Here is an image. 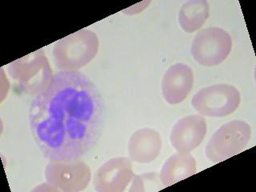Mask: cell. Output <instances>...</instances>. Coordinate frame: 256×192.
<instances>
[{
  "instance_id": "6da1fadb",
  "label": "cell",
  "mask_w": 256,
  "mask_h": 192,
  "mask_svg": "<svg viewBox=\"0 0 256 192\" xmlns=\"http://www.w3.org/2000/svg\"><path fill=\"white\" fill-rule=\"evenodd\" d=\"M106 116L96 84L80 72L60 70L34 96L28 109L32 137L53 162L84 157L100 140Z\"/></svg>"
},
{
  "instance_id": "7a4b0ae2",
  "label": "cell",
  "mask_w": 256,
  "mask_h": 192,
  "mask_svg": "<svg viewBox=\"0 0 256 192\" xmlns=\"http://www.w3.org/2000/svg\"><path fill=\"white\" fill-rule=\"evenodd\" d=\"M98 48L97 34L88 29H82L58 40L54 44L52 56L60 70L76 72L96 57Z\"/></svg>"
},
{
  "instance_id": "3957f363",
  "label": "cell",
  "mask_w": 256,
  "mask_h": 192,
  "mask_svg": "<svg viewBox=\"0 0 256 192\" xmlns=\"http://www.w3.org/2000/svg\"><path fill=\"white\" fill-rule=\"evenodd\" d=\"M252 138V128L244 120H232L214 132L206 144V157L210 162L218 164L240 154L246 148Z\"/></svg>"
},
{
  "instance_id": "277c9868",
  "label": "cell",
  "mask_w": 256,
  "mask_h": 192,
  "mask_svg": "<svg viewBox=\"0 0 256 192\" xmlns=\"http://www.w3.org/2000/svg\"><path fill=\"white\" fill-rule=\"evenodd\" d=\"M8 69L21 90L32 96L42 92L53 76L50 64L41 49L10 62Z\"/></svg>"
},
{
  "instance_id": "5b68a950",
  "label": "cell",
  "mask_w": 256,
  "mask_h": 192,
  "mask_svg": "<svg viewBox=\"0 0 256 192\" xmlns=\"http://www.w3.org/2000/svg\"><path fill=\"white\" fill-rule=\"evenodd\" d=\"M241 94L229 84H214L200 89L192 100V105L200 116L222 118L237 110Z\"/></svg>"
},
{
  "instance_id": "8992f818",
  "label": "cell",
  "mask_w": 256,
  "mask_h": 192,
  "mask_svg": "<svg viewBox=\"0 0 256 192\" xmlns=\"http://www.w3.org/2000/svg\"><path fill=\"white\" fill-rule=\"evenodd\" d=\"M232 50V36L222 28L210 26L196 34L190 52L197 64L214 66L226 60Z\"/></svg>"
},
{
  "instance_id": "52a82bcc",
  "label": "cell",
  "mask_w": 256,
  "mask_h": 192,
  "mask_svg": "<svg viewBox=\"0 0 256 192\" xmlns=\"http://www.w3.org/2000/svg\"><path fill=\"white\" fill-rule=\"evenodd\" d=\"M46 182L58 192H76L84 190L90 182L92 173L88 164L74 160L70 162H53L45 169Z\"/></svg>"
},
{
  "instance_id": "ba28073f",
  "label": "cell",
  "mask_w": 256,
  "mask_h": 192,
  "mask_svg": "<svg viewBox=\"0 0 256 192\" xmlns=\"http://www.w3.org/2000/svg\"><path fill=\"white\" fill-rule=\"evenodd\" d=\"M134 177L130 158L116 157L98 168L93 178V186L98 192H122Z\"/></svg>"
},
{
  "instance_id": "9c48e42d",
  "label": "cell",
  "mask_w": 256,
  "mask_h": 192,
  "mask_svg": "<svg viewBox=\"0 0 256 192\" xmlns=\"http://www.w3.org/2000/svg\"><path fill=\"white\" fill-rule=\"evenodd\" d=\"M208 132L206 121L200 114L180 118L172 126L170 142L180 153H190L202 144Z\"/></svg>"
},
{
  "instance_id": "30bf717a",
  "label": "cell",
  "mask_w": 256,
  "mask_h": 192,
  "mask_svg": "<svg viewBox=\"0 0 256 192\" xmlns=\"http://www.w3.org/2000/svg\"><path fill=\"white\" fill-rule=\"evenodd\" d=\"M194 85V73L182 62L172 65L164 73L161 89L164 100L172 105L182 102Z\"/></svg>"
},
{
  "instance_id": "8fae6325",
  "label": "cell",
  "mask_w": 256,
  "mask_h": 192,
  "mask_svg": "<svg viewBox=\"0 0 256 192\" xmlns=\"http://www.w3.org/2000/svg\"><path fill=\"white\" fill-rule=\"evenodd\" d=\"M162 137L152 128L138 129L128 142V154L132 162L146 164L153 162L162 150Z\"/></svg>"
},
{
  "instance_id": "7c38bea8",
  "label": "cell",
  "mask_w": 256,
  "mask_h": 192,
  "mask_svg": "<svg viewBox=\"0 0 256 192\" xmlns=\"http://www.w3.org/2000/svg\"><path fill=\"white\" fill-rule=\"evenodd\" d=\"M197 172V164L190 153L177 152L165 161L160 172V180L164 188L194 176Z\"/></svg>"
},
{
  "instance_id": "4fadbf2b",
  "label": "cell",
  "mask_w": 256,
  "mask_h": 192,
  "mask_svg": "<svg viewBox=\"0 0 256 192\" xmlns=\"http://www.w3.org/2000/svg\"><path fill=\"white\" fill-rule=\"evenodd\" d=\"M210 16V6L206 0H189L184 2L178 12V22L188 34L204 26Z\"/></svg>"
},
{
  "instance_id": "5bb4252c",
  "label": "cell",
  "mask_w": 256,
  "mask_h": 192,
  "mask_svg": "<svg viewBox=\"0 0 256 192\" xmlns=\"http://www.w3.org/2000/svg\"><path fill=\"white\" fill-rule=\"evenodd\" d=\"M161 186L162 184L157 172H145L144 174L134 176L129 190L130 192H156L164 188Z\"/></svg>"
}]
</instances>
